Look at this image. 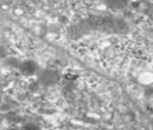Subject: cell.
Listing matches in <instances>:
<instances>
[{
  "mask_svg": "<svg viewBox=\"0 0 153 130\" xmlns=\"http://www.w3.org/2000/svg\"><path fill=\"white\" fill-rule=\"evenodd\" d=\"M130 27L127 21L111 15H93L78 21L68 29V38L79 40L91 33L125 34Z\"/></svg>",
  "mask_w": 153,
  "mask_h": 130,
  "instance_id": "cell-1",
  "label": "cell"
},
{
  "mask_svg": "<svg viewBox=\"0 0 153 130\" xmlns=\"http://www.w3.org/2000/svg\"><path fill=\"white\" fill-rule=\"evenodd\" d=\"M39 81L44 86H52L59 81V74L52 69H45L39 73Z\"/></svg>",
  "mask_w": 153,
  "mask_h": 130,
  "instance_id": "cell-2",
  "label": "cell"
},
{
  "mask_svg": "<svg viewBox=\"0 0 153 130\" xmlns=\"http://www.w3.org/2000/svg\"><path fill=\"white\" fill-rule=\"evenodd\" d=\"M39 70L38 64L34 60H24L19 65V71L24 76H31L34 75Z\"/></svg>",
  "mask_w": 153,
  "mask_h": 130,
  "instance_id": "cell-3",
  "label": "cell"
},
{
  "mask_svg": "<svg viewBox=\"0 0 153 130\" xmlns=\"http://www.w3.org/2000/svg\"><path fill=\"white\" fill-rule=\"evenodd\" d=\"M109 6H111V8H123L125 5L128 4L127 1H109V2H106Z\"/></svg>",
  "mask_w": 153,
  "mask_h": 130,
  "instance_id": "cell-4",
  "label": "cell"
},
{
  "mask_svg": "<svg viewBox=\"0 0 153 130\" xmlns=\"http://www.w3.org/2000/svg\"><path fill=\"white\" fill-rule=\"evenodd\" d=\"M21 130H42L40 128V126H38L36 124H33V123H27L23 126V128Z\"/></svg>",
  "mask_w": 153,
  "mask_h": 130,
  "instance_id": "cell-5",
  "label": "cell"
},
{
  "mask_svg": "<svg viewBox=\"0 0 153 130\" xmlns=\"http://www.w3.org/2000/svg\"><path fill=\"white\" fill-rule=\"evenodd\" d=\"M10 130H20V129H18V128H10Z\"/></svg>",
  "mask_w": 153,
  "mask_h": 130,
  "instance_id": "cell-6",
  "label": "cell"
},
{
  "mask_svg": "<svg viewBox=\"0 0 153 130\" xmlns=\"http://www.w3.org/2000/svg\"><path fill=\"white\" fill-rule=\"evenodd\" d=\"M0 102H1V97H0Z\"/></svg>",
  "mask_w": 153,
  "mask_h": 130,
  "instance_id": "cell-7",
  "label": "cell"
}]
</instances>
